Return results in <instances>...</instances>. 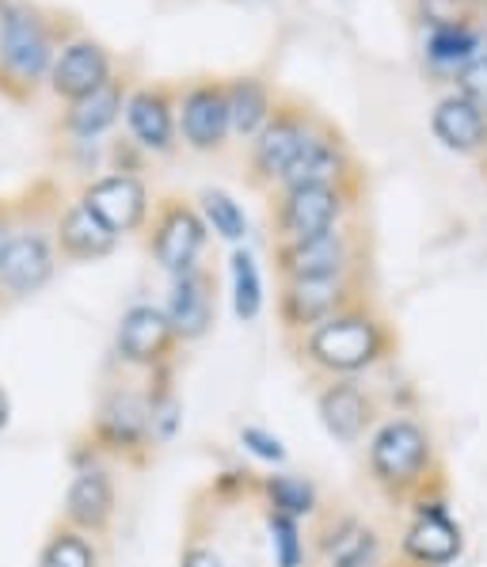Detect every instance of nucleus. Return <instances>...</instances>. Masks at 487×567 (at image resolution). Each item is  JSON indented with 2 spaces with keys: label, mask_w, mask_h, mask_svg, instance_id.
I'll use <instances>...</instances> for the list:
<instances>
[{
  "label": "nucleus",
  "mask_w": 487,
  "mask_h": 567,
  "mask_svg": "<svg viewBox=\"0 0 487 567\" xmlns=\"http://www.w3.org/2000/svg\"><path fill=\"white\" fill-rule=\"evenodd\" d=\"M381 567H419V564H412V560H404V556H388Z\"/></svg>",
  "instance_id": "obj_40"
},
{
  "label": "nucleus",
  "mask_w": 487,
  "mask_h": 567,
  "mask_svg": "<svg viewBox=\"0 0 487 567\" xmlns=\"http://www.w3.org/2000/svg\"><path fill=\"white\" fill-rule=\"evenodd\" d=\"M476 8H480V16L487 12V0H476Z\"/></svg>",
  "instance_id": "obj_42"
},
{
  "label": "nucleus",
  "mask_w": 487,
  "mask_h": 567,
  "mask_svg": "<svg viewBox=\"0 0 487 567\" xmlns=\"http://www.w3.org/2000/svg\"><path fill=\"white\" fill-rule=\"evenodd\" d=\"M484 179H487V156H484Z\"/></svg>",
  "instance_id": "obj_43"
},
{
  "label": "nucleus",
  "mask_w": 487,
  "mask_h": 567,
  "mask_svg": "<svg viewBox=\"0 0 487 567\" xmlns=\"http://www.w3.org/2000/svg\"><path fill=\"white\" fill-rule=\"evenodd\" d=\"M385 415L381 396L362 378L317 381V419L339 446H359Z\"/></svg>",
  "instance_id": "obj_14"
},
{
  "label": "nucleus",
  "mask_w": 487,
  "mask_h": 567,
  "mask_svg": "<svg viewBox=\"0 0 487 567\" xmlns=\"http://www.w3.org/2000/svg\"><path fill=\"white\" fill-rule=\"evenodd\" d=\"M454 84H457L460 100H468L476 111H484L487 115V50H480V54L460 69V73L454 76Z\"/></svg>",
  "instance_id": "obj_36"
},
{
  "label": "nucleus",
  "mask_w": 487,
  "mask_h": 567,
  "mask_svg": "<svg viewBox=\"0 0 487 567\" xmlns=\"http://www.w3.org/2000/svg\"><path fill=\"white\" fill-rule=\"evenodd\" d=\"M320 567H335V564H320Z\"/></svg>",
  "instance_id": "obj_44"
},
{
  "label": "nucleus",
  "mask_w": 487,
  "mask_h": 567,
  "mask_svg": "<svg viewBox=\"0 0 487 567\" xmlns=\"http://www.w3.org/2000/svg\"><path fill=\"white\" fill-rule=\"evenodd\" d=\"M370 298L365 275H335V278H286L278 282L274 317L286 339H298L309 328L332 320L335 312L351 309Z\"/></svg>",
  "instance_id": "obj_8"
},
{
  "label": "nucleus",
  "mask_w": 487,
  "mask_h": 567,
  "mask_svg": "<svg viewBox=\"0 0 487 567\" xmlns=\"http://www.w3.org/2000/svg\"><path fill=\"white\" fill-rule=\"evenodd\" d=\"M115 76V58L103 42L89 39V34H73L65 47L58 50L54 69H50V92L61 103H76L100 84H107Z\"/></svg>",
  "instance_id": "obj_21"
},
{
  "label": "nucleus",
  "mask_w": 487,
  "mask_h": 567,
  "mask_svg": "<svg viewBox=\"0 0 487 567\" xmlns=\"http://www.w3.org/2000/svg\"><path fill=\"white\" fill-rule=\"evenodd\" d=\"M324 126V118L317 115L312 107H304L301 100H278L271 122L256 134V142H248V187L256 190H278L286 172L293 168V161L309 150V142L317 137V130Z\"/></svg>",
  "instance_id": "obj_6"
},
{
  "label": "nucleus",
  "mask_w": 487,
  "mask_h": 567,
  "mask_svg": "<svg viewBox=\"0 0 487 567\" xmlns=\"http://www.w3.org/2000/svg\"><path fill=\"white\" fill-rule=\"evenodd\" d=\"M15 233V198H4L0 195V256H4L8 240Z\"/></svg>",
  "instance_id": "obj_38"
},
{
  "label": "nucleus",
  "mask_w": 487,
  "mask_h": 567,
  "mask_svg": "<svg viewBox=\"0 0 487 567\" xmlns=\"http://www.w3.org/2000/svg\"><path fill=\"white\" fill-rule=\"evenodd\" d=\"M240 446L251 453V457L267 461V465L282 468L286 461H290V450H286V442L278 439L274 431H267V426L259 423H244L240 426Z\"/></svg>",
  "instance_id": "obj_34"
},
{
  "label": "nucleus",
  "mask_w": 487,
  "mask_h": 567,
  "mask_svg": "<svg viewBox=\"0 0 487 567\" xmlns=\"http://www.w3.org/2000/svg\"><path fill=\"white\" fill-rule=\"evenodd\" d=\"M198 214H203L206 229H210L214 237H221L229 244H240L244 237H248V217H244V206L229 195V190L206 187L203 195H198Z\"/></svg>",
  "instance_id": "obj_31"
},
{
  "label": "nucleus",
  "mask_w": 487,
  "mask_h": 567,
  "mask_svg": "<svg viewBox=\"0 0 487 567\" xmlns=\"http://www.w3.org/2000/svg\"><path fill=\"white\" fill-rule=\"evenodd\" d=\"M415 20L426 31L476 28L480 23V8H476V0H415Z\"/></svg>",
  "instance_id": "obj_33"
},
{
  "label": "nucleus",
  "mask_w": 487,
  "mask_h": 567,
  "mask_svg": "<svg viewBox=\"0 0 487 567\" xmlns=\"http://www.w3.org/2000/svg\"><path fill=\"white\" fill-rule=\"evenodd\" d=\"M168 324L176 328L179 343H198L217 324V278L206 264L179 270L168 282V301L160 305Z\"/></svg>",
  "instance_id": "obj_18"
},
{
  "label": "nucleus",
  "mask_w": 487,
  "mask_h": 567,
  "mask_svg": "<svg viewBox=\"0 0 487 567\" xmlns=\"http://www.w3.org/2000/svg\"><path fill=\"white\" fill-rule=\"evenodd\" d=\"M76 198H81L118 240L134 237V233H145L149 214H153V190L137 172H107V176H95L84 183Z\"/></svg>",
  "instance_id": "obj_15"
},
{
  "label": "nucleus",
  "mask_w": 487,
  "mask_h": 567,
  "mask_svg": "<svg viewBox=\"0 0 487 567\" xmlns=\"http://www.w3.org/2000/svg\"><path fill=\"white\" fill-rule=\"evenodd\" d=\"M225 92H229L232 137H240V142H256V134L271 122L282 95H278L271 84L256 73H240V76H232V81H225Z\"/></svg>",
  "instance_id": "obj_25"
},
{
  "label": "nucleus",
  "mask_w": 487,
  "mask_h": 567,
  "mask_svg": "<svg viewBox=\"0 0 487 567\" xmlns=\"http://www.w3.org/2000/svg\"><path fill=\"white\" fill-rule=\"evenodd\" d=\"M54 248L61 264H100L115 256L118 237L92 214L81 198L65 203L54 217Z\"/></svg>",
  "instance_id": "obj_22"
},
{
  "label": "nucleus",
  "mask_w": 487,
  "mask_h": 567,
  "mask_svg": "<svg viewBox=\"0 0 487 567\" xmlns=\"http://www.w3.org/2000/svg\"><path fill=\"white\" fill-rule=\"evenodd\" d=\"M69 39L73 31L65 16L34 0H0V95L20 107L31 103Z\"/></svg>",
  "instance_id": "obj_3"
},
{
  "label": "nucleus",
  "mask_w": 487,
  "mask_h": 567,
  "mask_svg": "<svg viewBox=\"0 0 487 567\" xmlns=\"http://www.w3.org/2000/svg\"><path fill=\"white\" fill-rule=\"evenodd\" d=\"M84 442L100 453L103 461H122L129 468H145L156 453L153 426H149V400H145V381L122 378L111 381L95 400Z\"/></svg>",
  "instance_id": "obj_5"
},
{
  "label": "nucleus",
  "mask_w": 487,
  "mask_h": 567,
  "mask_svg": "<svg viewBox=\"0 0 487 567\" xmlns=\"http://www.w3.org/2000/svg\"><path fill=\"white\" fill-rule=\"evenodd\" d=\"M480 31L476 28H454V31H426L423 54L431 61V69L438 73H460L476 54H480Z\"/></svg>",
  "instance_id": "obj_30"
},
{
  "label": "nucleus",
  "mask_w": 487,
  "mask_h": 567,
  "mask_svg": "<svg viewBox=\"0 0 487 567\" xmlns=\"http://www.w3.org/2000/svg\"><path fill=\"white\" fill-rule=\"evenodd\" d=\"M274 251V275L286 278H335V275H365L370 267V248L365 237L351 221L332 233H320L312 240L271 244Z\"/></svg>",
  "instance_id": "obj_10"
},
{
  "label": "nucleus",
  "mask_w": 487,
  "mask_h": 567,
  "mask_svg": "<svg viewBox=\"0 0 487 567\" xmlns=\"http://www.w3.org/2000/svg\"><path fill=\"white\" fill-rule=\"evenodd\" d=\"M126 100H129V81L115 73L107 84H100L84 100L65 103V111H61V134L69 142H95V137H103L122 118Z\"/></svg>",
  "instance_id": "obj_23"
},
{
  "label": "nucleus",
  "mask_w": 487,
  "mask_h": 567,
  "mask_svg": "<svg viewBox=\"0 0 487 567\" xmlns=\"http://www.w3.org/2000/svg\"><path fill=\"white\" fill-rule=\"evenodd\" d=\"M412 522L400 537V556L419 567H449L465 553V534L446 507V495H426L412 503Z\"/></svg>",
  "instance_id": "obj_17"
},
{
  "label": "nucleus",
  "mask_w": 487,
  "mask_h": 567,
  "mask_svg": "<svg viewBox=\"0 0 487 567\" xmlns=\"http://www.w3.org/2000/svg\"><path fill=\"white\" fill-rule=\"evenodd\" d=\"M293 359L312 381H335V378H365L377 365H385L396 354L400 339L388 324L385 312L365 298L351 309L335 312L332 320L309 328L298 339H286Z\"/></svg>",
  "instance_id": "obj_1"
},
{
  "label": "nucleus",
  "mask_w": 487,
  "mask_h": 567,
  "mask_svg": "<svg viewBox=\"0 0 487 567\" xmlns=\"http://www.w3.org/2000/svg\"><path fill=\"white\" fill-rule=\"evenodd\" d=\"M365 476L388 507H412L426 495H446L434 434L404 412L385 415L373 426L365 446Z\"/></svg>",
  "instance_id": "obj_2"
},
{
  "label": "nucleus",
  "mask_w": 487,
  "mask_h": 567,
  "mask_svg": "<svg viewBox=\"0 0 487 567\" xmlns=\"http://www.w3.org/2000/svg\"><path fill=\"white\" fill-rule=\"evenodd\" d=\"M145 381V400H149V426L156 450L172 446L176 434L183 431V396L176 389V365H164V370L149 373Z\"/></svg>",
  "instance_id": "obj_27"
},
{
  "label": "nucleus",
  "mask_w": 487,
  "mask_h": 567,
  "mask_svg": "<svg viewBox=\"0 0 487 567\" xmlns=\"http://www.w3.org/2000/svg\"><path fill=\"white\" fill-rule=\"evenodd\" d=\"M229 275H232V312H237L240 324H256L267 305L263 270H259L256 256L248 248H237L229 259Z\"/></svg>",
  "instance_id": "obj_29"
},
{
  "label": "nucleus",
  "mask_w": 487,
  "mask_h": 567,
  "mask_svg": "<svg viewBox=\"0 0 487 567\" xmlns=\"http://www.w3.org/2000/svg\"><path fill=\"white\" fill-rule=\"evenodd\" d=\"M58 190L50 179H39L23 190L15 203V233L0 256V309H12L39 298L58 275V248H54V217H58Z\"/></svg>",
  "instance_id": "obj_4"
},
{
  "label": "nucleus",
  "mask_w": 487,
  "mask_h": 567,
  "mask_svg": "<svg viewBox=\"0 0 487 567\" xmlns=\"http://www.w3.org/2000/svg\"><path fill=\"white\" fill-rule=\"evenodd\" d=\"M312 553L320 564L335 567H381L388 560L377 526H370L362 514L339 507H320L312 518Z\"/></svg>",
  "instance_id": "obj_12"
},
{
  "label": "nucleus",
  "mask_w": 487,
  "mask_h": 567,
  "mask_svg": "<svg viewBox=\"0 0 487 567\" xmlns=\"http://www.w3.org/2000/svg\"><path fill=\"white\" fill-rule=\"evenodd\" d=\"M431 134L442 150L457 153V156H487V115L476 111L468 100L460 95H442L431 111Z\"/></svg>",
  "instance_id": "obj_24"
},
{
  "label": "nucleus",
  "mask_w": 487,
  "mask_h": 567,
  "mask_svg": "<svg viewBox=\"0 0 487 567\" xmlns=\"http://www.w3.org/2000/svg\"><path fill=\"white\" fill-rule=\"evenodd\" d=\"M179 351H183V343H179L176 328L168 324L160 305L137 301L118 317L115 362L126 373L149 378V373L164 370V365H179Z\"/></svg>",
  "instance_id": "obj_11"
},
{
  "label": "nucleus",
  "mask_w": 487,
  "mask_h": 567,
  "mask_svg": "<svg viewBox=\"0 0 487 567\" xmlns=\"http://www.w3.org/2000/svg\"><path fill=\"white\" fill-rule=\"evenodd\" d=\"M346 183H362L359 161H354L346 137L335 126H320L317 137L309 142L293 168L286 172L278 190H293V187H346Z\"/></svg>",
  "instance_id": "obj_20"
},
{
  "label": "nucleus",
  "mask_w": 487,
  "mask_h": 567,
  "mask_svg": "<svg viewBox=\"0 0 487 567\" xmlns=\"http://www.w3.org/2000/svg\"><path fill=\"white\" fill-rule=\"evenodd\" d=\"M267 540H271V560L274 567H304L309 564V540L298 518H286V514L263 511Z\"/></svg>",
  "instance_id": "obj_32"
},
{
  "label": "nucleus",
  "mask_w": 487,
  "mask_h": 567,
  "mask_svg": "<svg viewBox=\"0 0 487 567\" xmlns=\"http://www.w3.org/2000/svg\"><path fill=\"white\" fill-rule=\"evenodd\" d=\"M176 103H179V89L156 81V84H142V89H129L126 100V130L129 142L142 153H172L179 142V122H176Z\"/></svg>",
  "instance_id": "obj_19"
},
{
  "label": "nucleus",
  "mask_w": 487,
  "mask_h": 567,
  "mask_svg": "<svg viewBox=\"0 0 487 567\" xmlns=\"http://www.w3.org/2000/svg\"><path fill=\"white\" fill-rule=\"evenodd\" d=\"M256 499H263V511L286 514V518H298V522H312L320 507H324V495H320L317 480L301 473H286V468L259 476Z\"/></svg>",
  "instance_id": "obj_26"
},
{
  "label": "nucleus",
  "mask_w": 487,
  "mask_h": 567,
  "mask_svg": "<svg viewBox=\"0 0 487 567\" xmlns=\"http://www.w3.org/2000/svg\"><path fill=\"white\" fill-rule=\"evenodd\" d=\"M259 492V473H251V468H225V473H217L210 480V495L217 503H240L248 499V495Z\"/></svg>",
  "instance_id": "obj_35"
},
{
  "label": "nucleus",
  "mask_w": 487,
  "mask_h": 567,
  "mask_svg": "<svg viewBox=\"0 0 487 567\" xmlns=\"http://www.w3.org/2000/svg\"><path fill=\"white\" fill-rule=\"evenodd\" d=\"M176 567H225V560H221V553H217L210 540L190 537L187 545H183V553H179V564H176Z\"/></svg>",
  "instance_id": "obj_37"
},
{
  "label": "nucleus",
  "mask_w": 487,
  "mask_h": 567,
  "mask_svg": "<svg viewBox=\"0 0 487 567\" xmlns=\"http://www.w3.org/2000/svg\"><path fill=\"white\" fill-rule=\"evenodd\" d=\"M103 564H107L103 540H95L89 534H81V529L58 522V526L50 529V537L42 540L39 564L34 567H103Z\"/></svg>",
  "instance_id": "obj_28"
},
{
  "label": "nucleus",
  "mask_w": 487,
  "mask_h": 567,
  "mask_svg": "<svg viewBox=\"0 0 487 567\" xmlns=\"http://www.w3.org/2000/svg\"><path fill=\"white\" fill-rule=\"evenodd\" d=\"M118 518V480L111 461H84L76 465L73 480L61 499V518L65 526L81 529L95 540H107Z\"/></svg>",
  "instance_id": "obj_13"
},
{
  "label": "nucleus",
  "mask_w": 487,
  "mask_h": 567,
  "mask_svg": "<svg viewBox=\"0 0 487 567\" xmlns=\"http://www.w3.org/2000/svg\"><path fill=\"white\" fill-rule=\"evenodd\" d=\"M8 419H12V400H8L4 385H0V431L8 426Z\"/></svg>",
  "instance_id": "obj_39"
},
{
  "label": "nucleus",
  "mask_w": 487,
  "mask_h": 567,
  "mask_svg": "<svg viewBox=\"0 0 487 567\" xmlns=\"http://www.w3.org/2000/svg\"><path fill=\"white\" fill-rule=\"evenodd\" d=\"M476 31H480V47L487 50V12L480 16V23H476Z\"/></svg>",
  "instance_id": "obj_41"
},
{
  "label": "nucleus",
  "mask_w": 487,
  "mask_h": 567,
  "mask_svg": "<svg viewBox=\"0 0 487 567\" xmlns=\"http://www.w3.org/2000/svg\"><path fill=\"white\" fill-rule=\"evenodd\" d=\"M176 122L187 150L221 153L225 142L232 137L229 92H225L221 76H203V81H190L187 89H179Z\"/></svg>",
  "instance_id": "obj_16"
},
{
  "label": "nucleus",
  "mask_w": 487,
  "mask_h": 567,
  "mask_svg": "<svg viewBox=\"0 0 487 567\" xmlns=\"http://www.w3.org/2000/svg\"><path fill=\"white\" fill-rule=\"evenodd\" d=\"M362 183L346 187H293V190H271V244H293L312 240L320 233H332L339 225L351 221L359 206Z\"/></svg>",
  "instance_id": "obj_7"
},
{
  "label": "nucleus",
  "mask_w": 487,
  "mask_h": 567,
  "mask_svg": "<svg viewBox=\"0 0 487 567\" xmlns=\"http://www.w3.org/2000/svg\"><path fill=\"white\" fill-rule=\"evenodd\" d=\"M210 244V229H206L198 203L183 195H160L153 198V214L145 225V251L164 275H179L203 264V251Z\"/></svg>",
  "instance_id": "obj_9"
}]
</instances>
